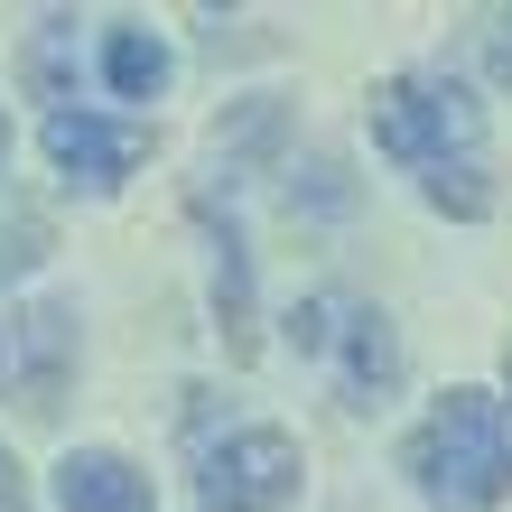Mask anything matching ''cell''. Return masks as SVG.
<instances>
[{"mask_svg":"<svg viewBox=\"0 0 512 512\" xmlns=\"http://www.w3.org/2000/svg\"><path fill=\"white\" fill-rule=\"evenodd\" d=\"M410 475L429 512H494L512 494V438L485 391H447L410 438Z\"/></svg>","mask_w":512,"mask_h":512,"instance_id":"obj_1","label":"cell"},{"mask_svg":"<svg viewBox=\"0 0 512 512\" xmlns=\"http://www.w3.org/2000/svg\"><path fill=\"white\" fill-rule=\"evenodd\" d=\"M475 131H485V112H475L457 84H438V75H391L373 94V149H391V159H410V168H447V149L466 159Z\"/></svg>","mask_w":512,"mask_h":512,"instance_id":"obj_2","label":"cell"},{"mask_svg":"<svg viewBox=\"0 0 512 512\" xmlns=\"http://www.w3.org/2000/svg\"><path fill=\"white\" fill-rule=\"evenodd\" d=\"M298 438L289 429H233L196 457V494L205 512H289L298 503Z\"/></svg>","mask_w":512,"mask_h":512,"instance_id":"obj_3","label":"cell"},{"mask_svg":"<svg viewBox=\"0 0 512 512\" xmlns=\"http://www.w3.org/2000/svg\"><path fill=\"white\" fill-rule=\"evenodd\" d=\"M66 364H75V308L66 298H38L28 317H10V382L28 410H56V391H66Z\"/></svg>","mask_w":512,"mask_h":512,"instance_id":"obj_4","label":"cell"},{"mask_svg":"<svg viewBox=\"0 0 512 512\" xmlns=\"http://www.w3.org/2000/svg\"><path fill=\"white\" fill-rule=\"evenodd\" d=\"M47 159L66 168V177H84V187H112V177H131L140 168V131L131 122H103V112H47Z\"/></svg>","mask_w":512,"mask_h":512,"instance_id":"obj_5","label":"cell"},{"mask_svg":"<svg viewBox=\"0 0 512 512\" xmlns=\"http://www.w3.org/2000/svg\"><path fill=\"white\" fill-rule=\"evenodd\" d=\"M56 503L66 512H149V475L131 457H112V447H75L56 466Z\"/></svg>","mask_w":512,"mask_h":512,"instance_id":"obj_6","label":"cell"},{"mask_svg":"<svg viewBox=\"0 0 512 512\" xmlns=\"http://www.w3.org/2000/svg\"><path fill=\"white\" fill-rule=\"evenodd\" d=\"M205 233H215V308L233 326V345H252V252H243V233H233V215H215V205H196Z\"/></svg>","mask_w":512,"mask_h":512,"instance_id":"obj_7","label":"cell"},{"mask_svg":"<svg viewBox=\"0 0 512 512\" xmlns=\"http://www.w3.org/2000/svg\"><path fill=\"white\" fill-rule=\"evenodd\" d=\"M391 382H401V336H391L382 317H354V326H345V391L373 410Z\"/></svg>","mask_w":512,"mask_h":512,"instance_id":"obj_8","label":"cell"},{"mask_svg":"<svg viewBox=\"0 0 512 512\" xmlns=\"http://www.w3.org/2000/svg\"><path fill=\"white\" fill-rule=\"evenodd\" d=\"M103 75H112L122 103H149V94H168V47L149 38V28H112L103 38Z\"/></svg>","mask_w":512,"mask_h":512,"instance_id":"obj_9","label":"cell"},{"mask_svg":"<svg viewBox=\"0 0 512 512\" xmlns=\"http://www.w3.org/2000/svg\"><path fill=\"white\" fill-rule=\"evenodd\" d=\"M429 205L438 215H457V224H485L494 215V187H485V168L457 159V168H429Z\"/></svg>","mask_w":512,"mask_h":512,"instance_id":"obj_10","label":"cell"},{"mask_svg":"<svg viewBox=\"0 0 512 512\" xmlns=\"http://www.w3.org/2000/svg\"><path fill=\"white\" fill-rule=\"evenodd\" d=\"M298 196H308L317 215H345V205H354V187H345L336 159H308V187H289V205H298Z\"/></svg>","mask_w":512,"mask_h":512,"instance_id":"obj_11","label":"cell"},{"mask_svg":"<svg viewBox=\"0 0 512 512\" xmlns=\"http://www.w3.org/2000/svg\"><path fill=\"white\" fill-rule=\"evenodd\" d=\"M326 317H336V308H326V298H298V308H289V345H298V354H317L326 336H336V326H326Z\"/></svg>","mask_w":512,"mask_h":512,"instance_id":"obj_12","label":"cell"},{"mask_svg":"<svg viewBox=\"0 0 512 512\" xmlns=\"http://www.w3.org/2000/svg\"><path fill=\"white\" fill-rule=\"evenodd\" d=\"M38 243H47V233H38V224H19V233H10V243H0V280H19V270H28V261H38Z\"/></svg>","mask_w":512,"mask_h":512,"instance_id":"obj_13","label":"cell"},{"mask_svg":"<svg viewBox=\"0 0 512 512\" xmlns=\"http://www.w3.org/2000/svg\"><path fill=\"white\" fill-rule=\"evenodd\" d=\"M0 512H28V475H19L10 447H0Z\"/></svg>","mask_w":512,"mask_h":512,"instance_id":"obj_14","label":"cell"},{"mask_svg":"<svg viewBox=\"0 0 512 512\" xmlns=\"http://www.w3.org/2000/svg\"><path fill=\"white\" fill-rule=\"evenodd\" d=\"M494 66L512 75V19H494Z\"/></svg>","mask_w":512,"mask_h":512,"instance_id":"obj_15","label":"cell"},{"mask_svg":"<svg viewBox=\"0 0 512 512\" xmlns=\"http://www.w3.org/2000/svg\"><path fill=\"white\" fill-rule=\"evenodd\" d=\"M0 168H10V112H0Z\"/></svg>","mask_w":512,"mask_h":512,"instance_id":"obj_16","label":"cell"},{"mask_svg":"<svg viewBox=\"0 0 512 512\" xmlns=\"http://www.w3.org/2000/svg\"><path fill=\"white\" fill-rule=\"evenodd\" d=\"M0 382H10V326H0Z\"/></svg>","mask_w":512,"mask_h":512,"instance_id":"obj_17","label":"cell"},{"mask_svg":"<svg viewBox=\"0 0 512 512\" xmlns=\"http://www.w3.org/2000/svg\"><path fill=\"white\" fill-rule=\"evenodd\" d=\"M503 382H512V354H503ZM503 419H512V401H503ZM503 438H512V429H503Z\"/></svg>","mask_w":512,"mask_h":512,"instance_id":"obj_18","label":"cell"}]
</instances>
